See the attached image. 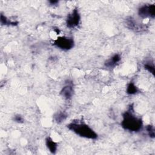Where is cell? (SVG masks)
<instances>
[{
    "label": "cell",
    "mask_w": 155,
    "mask_h": 155,
    "mask_svg": "<svg viewBox=\"0 0 155 155\" xmlns=\"http://www.w3.org/2000/svg\"><path fill=\"white\" fill-rule=\"evenodd\" d=\"M0 21H1V24L2 25H16L18 24V22L17 21H12L11 20H9L5 15H4L2 13L1 14L0 16Z\"/></svg>",
    "instance_id": "7c38bea8"
},
{
    "label": "cell",
    "mask_w": 155,
    "mask_h": 155,
    "mask_svg": "<svg viewBox=\"0 0 155 155\" xmlns=\"http://www.w3.org/2000/svg\"><path fill=\"white\" fill-rule=\"evenodd\" d=\"M74 93V89L72 85V84L68 83L65 85L60 91L61 96L65 99H70L72 97Z\"/></svg>",
    "instance_id": "52a82bcc"
},
{
    "label": "cell",
    "mask_w": 155,
    "mask_h": 155,
    "mask_svg": "<svg viewBox=\"0 0 155 155\" xmlns=\"http://www.w3.org/2000/svg\"><path fill=\"white\" fill-rule=\"evenodd\" d=\"M120 125L124 130L130 132L137 133L142 130L143 127L142 120L134 114L133 105H131L128 110L122 114Z\"/></svg>",
    "instance_id": "6da1fadb"
},
{
    "label": "cell",
    "mask_w": 155,
    "mask_h": 155,
    "mask_svg": "<svg viewBox=\"0 0 155 155\" xmlns=\"http://www.w3.org/2000/svg\"><path fill=\"white\" fill-rule=\"evenodd\" d=\"M67 117V114L64 111H58L54 114L53 118L56 122L61 124L64 122Z\"/></svg>",
    "instance_id": "8fae6325"
},
{
    "label": "cell",
    "mask_w": 155,
    "mask_h": 155,
    "mask_svg": "<svg viewBox=\"0 0 155 155\" xmlns=\"http://www.w3.org/2000/svg\"><path fill=\"white\" fill-rule=\"evenodd\" d=\"M144 68L148 71L149 73L152 74V75L154 76V72H155V69H154V64L153 61H147L144 63L143 65Z\"/></svg>",
    "instance_id": "4fadbf2b"
},
{
    "label": "cell",
    "mask_w": 155,
    "mask_h": 155,
    "mask_svg": "<svg viewBox=\"0 0 155 155\" xmlns=\"http://www.w3.org/2000/svg\"><path fill=\"white\" fill-rule=\"evenodd\" d=\"M138 15L142 19L154 18L155 17V4H148L140 6L137 12Z\"/></svg>",
    "instance_id": "5b68a950"
},
{
    "label": "cell",
    "mask_w": 155,
    "mask_h": 155,
    "mask_svg": "<svg viewBox=\"0 0 155 155\" xmlns=\"http://www.w3.org/2000/svg\"><path fill=\"white\" fill-rule=\"evenodd\" d=\"M146 130L148 134V136L154 139L155 137V132H154V128L152 125H148L146 127Z\"/></svg>",
    "instance_id": "5bb4252c"
},
{
    "label": "cell",
    "mask_w": 155,
    "mask_h": 155,
    "mask_svg": "<svg viewBox=\"0 0 155 155\" xmlns=\"http://www.w3.org/2000/svg\"><path fill=\"white\" fill-rule=\"evenodd\" d=\"M126 25L128 28L136 31H141L147 28L146 25L137 22L131 17L126 19Z\"/></svg>",
    "instance_id": "8992f818"
},
{
    "label": "cell",
    "mask_w": 155,
    "mask_h": 155,
    "mask_svg": "<svg viewBox=\"0 0 155 155\" xmlns=\"http://www.w3.org/2000/svg\"><path fill=\"white\" fill-rule=\"evenodd\" d=\"M45 145L49 151L52 154H55L58 149V144L50 137L45 139Z\"/></svg>",
    "instance_id": "9c48e42d"
},
{
    "label": "cell",
    "mask_w": 155,
    "mask_h": 155,
    "mask_svg": "<svg viewBox=\"0 0 155 155\" xmlns=\"http://www.w3.org/2000/svg\"><path fill=\"white\" fill-rule=\"evenodd\" d=\"M139 91V88L136 87L134 82H130L127 87L126 93L129 95H134L137 93Z\"/></svg>",
    "instance_id": "30bf717a"
},
{
    "label": "cell",
    "mask_w": 155,
    "mask_h": 155,
    "mask_svg": "<svg viewBox=\"0 0 155 155\" xmlns=\"http://www.w3.org/2000/svg\"><path fill=\"white\" fill-rule=\"evenodd\" d=\"M121 61V56L119 54H114L110 58L108 59L104 63L106 67L113 68L115 67Z\"/></svg>",
    "instance_id": "ba28073f"
},
{
    "label": "cell",
    "mask_w": 155,
    "mask_h": 155,
    "mask_svg": "<svg viewBox=\"0 0 155 155\" xmlns=\"http://www.w3.org/2000/svg\"><path fill=\"white\" fill-rule=\"evenodd\" d=\"M13 120L14 122L18 123V124H22L24 122V119L23 117L20 114H16L13 116Z\"/></svg>",
    "instance_id": "9a60e30c"
},
{
    "label": "cell",
    "mask_w": 155,
    "mask_h": 155,
    "mask_svg": "<svg viewBox=\"0 0 155 155\" xmlns=\"http://www.w3.org/2000/svg\"><path fill=\"white\" fill-rule=\"evenodd\" d=\"M81 15L77 8H74L70 13L67 15L65 24L68 28H74L77 27L81 22Z\"/></svg>",
    "instance_id": "277c9868"
},
{
    "label": "cell",
    "mask_w": 155,
    "mask_h": 155,
    "mask_svg": "<svg viewBox=\"0 0 155 155\" xmlns=\"http://www.w3.org/2000/svg\"><path fill=\"white\" fill-rule=\"evenodd\" d=\"M68 130L76 134L88 139L94 140L97 138V134L89 125L78 120L72 121L67 125Z\"/></svg>",
    "instance_id": "7a4b0ae2"
},
{
    "label": "cell",
    "mask_w": 155,
    "mask_h": 155,
    "mask_svg": "<svg viewBox=\"0 0 155 155\" xmlns=\"http://www.w3.org/2000/svg\"><path fill=\"white\" fill-rule=\"evenodd\" d=\"M48 3L51 5H56L59 3V1H53V0H51V1H49Z\"/></svg>",
    "instance_id": "2e32d148"
},
{
    "label": "cell",
    "mask_w": 155,
    "mask_h": 155,
    "mask_svg": "<svg viewBox=\"0 0 155 155\" xmlns=\"http://www.w3.org/2000/svg\"><path fill=\"white\" fill-rule=\"evenodd\" d=\"M53 45L62 50L67 51L74 47V41L73 38L63 36L58 37L53 40Z\"/></svg>",
    "instance_id": "3957f363"
}]
</instances>
